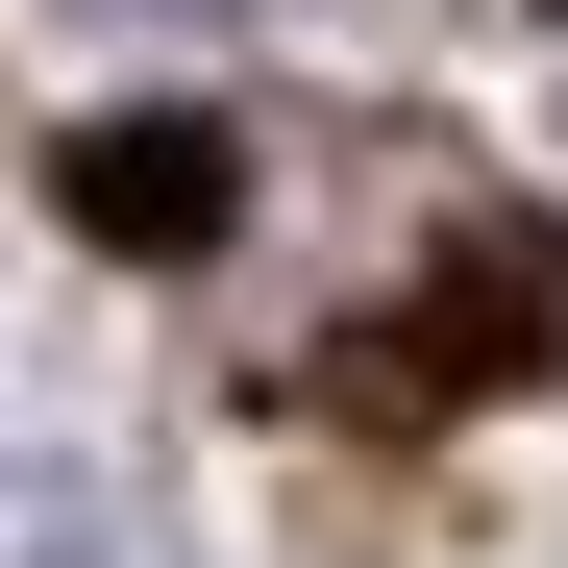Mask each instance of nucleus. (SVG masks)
I'll use <instances>...</instances> for the list:
<instances>
[{
    "mask_svg": "<svg viewBox=\"0 0 568 568\" xmlns=\"http://www.w3.org/2000/svg\"><path fill=\"white\" fill-rule=\"evenodd\" d=\"M124 26H247V0H124Z\"/></svg>",
    "mask_w": 568,
    "mask_h": 568,
    "instance_id": "obj_3",
    "label": "nucleus"
},
{
    "mask_svg": "<svg viewBox=\"0 0 568 568\" xmlns=\"http://www.w3.org/2000/svg\"><path fill=\"white\" fill-rule=\"evenodd\" d=\"M50 199H74V247H124V272H199V247L247 223V149H223L199 100H124V124H74V149H50Z\"/></svg>",
    "mask_w": 568,
    "mask_h": 568,
    "instance_id": "obj_1",
    "label": "nucleus"
},
{
    "mask_svg": "<svg viewBox=\"0 0 568 568\" xmlns=\"http://www.w3.org/2000/svg\"><path fill=\"white\" fill-rule=\"evenodd\" d=\"M519 346H544V223H469V247H445V297L371 346V371H396V396H495Z\"/></svg>",
    "mask_w": 568,
    "mask_h": 568,
    "instance_id": "obj_2",
    "label": "nucleus"
}]
</instances>
